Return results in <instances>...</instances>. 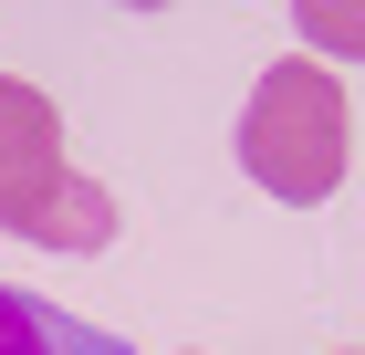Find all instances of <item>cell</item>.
<instances>
[{
  "mask_svg": "<svg viewBox=\"0 0 365 355\" xmlns=\"http://www.w3.org/2000/svg\"><path fill=\"white\" fill-rule=\"evenodd\" d=\"M0 355H136V345L84 324V314H63V303H42V293H21V282H0Z\"/></svg>",
  "mask_w": 365,
  "mask_h": 355,
  "instance_id": "3957f363",
  "label": "cell"
},
{
  "mask_svg": "<svg viewBox=\"0 0 365 355\" xmlns=\"http://www.w3.org/2000/svg\"><path fill=\"white\" fill-rule=\"evenodd\" d=\"M292 31L313 63H365V0H292Z\"/></svg>",
  "mask_w": 365,
  "mask_h": 355,
  "instance_id": "5b68a950",
  "label": "cell"
},
{
  "mask_svg": "<svg viewBox=\"0 0 365 355\" xmlns=\"http://www.w3.org/2000/svg\"><path fill=\"white\" fill-rule=\"evenodd\" d=\"M230 157H240V178L261 199L324 209L344 189V167H355V105H344L334 63H313V53L272 63L251 84V105H240V126H230Z\"/></svg>",
  "mask_w": 365,
  "mask_h": 355,
  "instance_id": "6da1fadb",
  "label": "cell"
},
{
  "mask_svg": "<svg viewBox=\"0 0 365 355\" xmlns=\"http://www.w3.org/2000/svg\"><path fill=\"white\" fill-rule=\"evenodd\" d=\"M125 11H168V0H125Z\"/></svg>",
  "mask_w": 365,
  "mask_h": 355,
  "instance_id": "8992f818",
  "label": "cell"
},
{
  "mask_svg": "<svg viewBox=\"0 0 365 355\" xmlns=\"http://www.w3.org/2000/svg\"><path fill=\"white\" fill-rule=\"evenodd\" d=\"M21 241H31V251H63V261L105 251V241H115V189L94 178V167H63V189L42 199V219H31Z\"/></svg>",
  "mask_w": 365,
  "mask_h": 355,
  "instance_id": "277c9868",
  "label": "cell"
},
{
  "mask_svg": "<svg viewBox=\"0 0 365 355\" xmlns=\"http://www.w3.org/2000/svg\"><path fill=\"white\" fill-rule=\"evenodd\" d=\"M63 115L42 84H11L0 74V230H31L42 219V199L63 189Z\"/></svg>",
  "mask_w": 365,
  "mask_h": 355,
  "instance_id": "7a4b0ae2",
  "label": "cell"
},
{
  "mask_svg": "<svg viewBox=\"0 0 365 355\" xmlns=\"http://www.w3.org/2000/svg\"><path fill=\"white\" fill-rule=\"evenodd\" d=\"M344 355H365V345H344Z\"/></svg>",
  "mask_w": 365,
  "mask_h": 355,
  "instance_id": "52a82bcc",
  "label": "cell"
}]
</instances>
